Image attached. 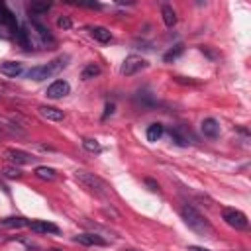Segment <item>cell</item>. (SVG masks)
Returning a JSON list of instances; mask_svg holds the SVG:
<instances>
[{
	"mask_svg": "<svg viewBox=\"0 0 251 251\" xmlns=\"http://www.w3.org/2000/svg\"><path fill=\"white\" fill-rule=\"evenodd\" d=\"M145 184L149 186V190H153V192H159V184H157L155 180H151V178H145Z\"/></svg>",
	"mask_w": 251,
	"mask_h": 251,
	"instance_id": "25",
	"label": "cell"
},
{
	"mask_svg": "<svg viewBox=\"0 0 251 251\" xmlns=\"http://www.w3.org/2000/svg\"><path fill=\"white\" fill-rule=\"evenodd\" d=\"M188 251H210V249H204V247H198V245H188Z\"/></svg>",
	"mask_w": 251,
	"mask_h": 251,
	"instance_id": "26",
	"label": "cell"
},
{
	"mask_svg": "<svg viewBox=\"0 0 251 251\" xmlns=\"http://www.w3.org/2000/svg\"><path fill=\"white\" fill-rule=\"evenodd\" d=\"M27 10H29V14H45L51 10V4L49 2H31Z\"/></svg>",
	"mask_w": 251,
	"mask_h": 251,
	"instance_id": "21",
	"label": "cell"
},
{
	"mask_svg": "<svg viewBox=\"0 0 251 251\" xmlns=\"http://www.w3.org/2000/svg\"><path fill=\"white\" fill-rule=\"evenodd\" d=\"M29 227L35 233H59V227L51 222H45V220H31Z\"/></svg>",
	"mask_w": 251,
	"mask_h": 251,
	"instance_id": "10",
	"label": "cell"
},
{
	"mask_svg": "<svg viewBox=\"0 0 251 251\" xmlns=\"http://www.w3.org/2000/svg\"><path fill=\"white\" fill-rule=\"evenodd\" d=\"M180 216H182L184 224H186L194 233H198V235H202V237H210V235L214 233V227L210 226V222H208L194 206H190V204L180 206Z\"/></svg>",
	"mask_w": 251,
	"mask_h": 251,
	"instance_id": "1",
	"label": "cell"
},
{
	"mask_svg": "<svg viewBox=\"0 0 251 251\" xmlns=\"http://www.w3.org/2000/svg\"><path fill=\"white\" fill-rule=\"evenodd\" d=\"M82 147H84L88 153H100V151H102L100 143H98L96 139H92V137H84V139H82Z\"/></svg>",
	"mask_w": 251,
	"mask_h": 251,
	"instance_id": "22",
	"label": "cell"
},
{
	"mask_svg": "<svg viewBox=\"0 0 251 251\" xmlns=\"http://www.w3.org/2000/svg\"><path fill=\"white\" fill-rule=\"evenodd\" d=\"M33 175H35L37 178H41V180H49V182L57 178V173H55V169H53V167H45V165H39V167H35Z\"/></svg>",
	"mask_w": 251,
	"mask_h": 251,
	"instance_id": "15",
	"label": "cell"
},
{
	"mask_svg": "<svg viewBox=\"0 0 251 251\" xmlns=\"http://www.w3.org/2000/svg\"><path fill=\"white\" fill-rule=\"evenodd\" d=\"M222 220H224L229 227H233V229H247V227H249L247 216H245L241 210H235V208H226V210L222 212Z\"/></svg>",
	"mask_w": 251,
	"mask_h": 251,
	"instance_id": "4",
	"label": "cell"
},
{
	"mask_svg": "<svg viewBox=\"0 0 251 251\" xmlns=\"http://www.w3.org/2000/svg\"><path fill=\"white\" fill-rule=\"evenodd\" d=\"M161 16H163V22H165L167 27H173V25L176 24V14H175V10H173L169 4H165V6L161 8Z\"/></svg>",
	"mask_w": 251,
	"mask_h": 251,
	"instance_id": "17",
	"label": "cell"
},
{
	"mask_svg": "<svg viewBox=\"0 0 251 251\" xmlns=\"http://www.w3.org/2000/svg\"><path fill=\"white\" fill-rule=\"evenodd\" d=\"M37 112H39L41 118L51 120V122H61V120H65L63 110H59V108H55V106H39Z\"/></svg>",
	"mask_w": 251,
	"mask_h": 251,
	"instance_id": "11",
	"label": "cell"
},
{
	"mask_svg": "<svg viewBox=\"0 0 251 251\" xmlns=\"http://www.w3.org/2000/svg\"><path fill=\"white\" fill-rule=\"evenodd\" d=\"M57 25L63 27V29H71L73 27V22H71L69 16H61V18H57Z\"/></svg>",
	"mask_w": 251,
	"mask_h": 251,
	"instance_id": "24",
	"label": "cell"
},
{
	"mask_svg": "<svg viewBox=\"0 0 251 251\" xmlns=\"http://www.w3.org/2000/svg\"><path fill=\"white\" fill-rule=\"evenodd\" d=\"M2 157L10 163V165H14V167H20V165H29V163H33L35 161V157L31 155V153H27V151H22V149H4V153H2Z\"/></svg>",
	"mask_w": 251,
	"mask_h": 251,
	"instance_id": "5",
	"label": "cell"
},
{
	"mask_svg": "<svg viewBox=\"0 0 251 251\" xmlns=\"http://www.w3.org/2000/svg\"><path fill=\"white\" fill-rule=\"evenodd\" d=\"M73 241H75V243H78V245H84V247H92V245L104 247V245H108V241H106V239H104L102 235L94 233V231L78 233V235H75V237H73Z\"/></svg>",
	"mask_w": 251,
	"mask_h": 251,
	"instance_id": "7",
	"label": "cell"
},
{
	"mask_svg": "<svg viewBox=\"0 0 251 251\" xmlns=\"http://www.w3.org/2000/svg\"><path fill=\"white\" fill-rule=\"evenodd\" d=\"M124 251H137V249H124Z\"/></svg>",
	"mask_w": 251,
	"mask_h": 251,
	"instance_id": "30",
	"label": "cell"
},
{
	"mask_svg": "<svg viewBox=\"0 0 251 251\" xmlns=\"http://www.w3.org/2000/svg\"><path fill=\"white\" fill-rule=\"evenodd\" d=\"M169 133H171V139H173L176 145H180V147H186V145L192 141L190 131H186L182 126H173V127L169 129Z\"/></svg>",
	"mask_w": 251,
	"mask_h": 251,
	"instance_id": "9",
	"label": "cell"
},
{
	"mask_svg": "<svg viewBox=\"0 0 251 251\" xmlns=\"http://www.w3.org/2000/svg\"><path fill=\"white\" fill-rule=\"evenodd\" d=\"M29 222L31 220H27L24 216H8V218L0 220V226L2 227H29Z\"/></svg>",
	"mask_w": 251,
	"mask_h": 251,
	"instance_id": "14",
	"label": "cell"
},
{
	"mask_svg": "<svg viewBox=\"0 0 251 251\" xmlns=\"http://www.w3.org/2000/svg\"><path fill=\"white\" fill-rule=\"evenodd\" d=\"M163 131H165V127H163V124H151L149 127H147V139L149 141H157L161 135H163Z\"/></svg>",
	"mask_w": 251,
	"mask_h": 251,
	"instance_id": "19",
	"label": "cell"
},
{
	"mask_svg": "<svg viewBox=\"0 0 251 251\" xmlns=\"http://www.w3.org/2000/svg\"><path fill=\"white\" fill-rule=\"evenodd\" d=\"M67 61H69V57L65 55V57H57V59L49 61L47 65L31 67V69L27 71V78H31V80H45V78L53 76L55 73H59V71H61V69L67 65Z\"/></svg>",
	"mask_w": 251,
	"mask_h": 251,
	"instance_id": "3",
	"label": "cell"
},
{
	"mask_svg": "<svg viewBox=\"0 0 251 251\" xmlns=\"http://www.w3.org/2000/svg\"><path fill=\"white\" fill-rule=\"evenodd\" d=\"M4 135H6V131H4V127L0 126V137H4Z\"/></svg>",
	"mask_w": 251,
	"mask_h": 251,
	"instance_id": "28",
	"label": "cell"
},
{
	"mask_svg": "<svg viewBox=\"0 0 251 251\" xmlns=\"http://www.w3.org/2000/svg\"><path fill=\"white\" fill-rule=\"evenodd\" d=\"M47 251H61V249H47Z\"/></svg>",
	"mask_w": 251,
	"mask_h": 251,
	"instance_id": "29",
	"label": "cell"
},
{
	"mask_svg": "<svg viewBox=\"0 0 251 251\" xmlns=\"http://www.w3.org/2000/svg\"><path fill=\"white\" fill-rule=\"evenodd\" d=\"M98 75H100V67H98L96 63H90V65H86V67L82 69L80 78H82V80H90V78H94V76H98Z\"/></svg>",
	"mask_w": 251,
	"mask_h": 251,
	"instance_id": "18",
	"label": "cell"
},
{
	"mask_svg": "<svg viewBox=\"0 0 251 251\" xmlns=\"http://www.w3.org/2000/svg\"><path fill=\"white\" fill-rule=\"evenodd\" d=\"M182 51H184V45H182V43H176L173 49H169V51L163 55V61H165V63H171V61H175L176 57H180Z\"/></svg>",
	"mask_w": 251,
	"mask_h": 251,
	"instance_id": "20",
	"label": "cell"
},
{
	"mask_svg": "<svg viewBox=\"0 0 251 251\" xmlns=\"http://www.w3.org/2000/svg\"><path fill=\"white\" fill-rule=\"evenodd\" d=\"M2 176H6V178H20L22 171L18 167H14V165H8V167L2 169Z\"/></svg>",
	"mask_w": 251,
	"mask_h": 251,
	"instance_id": "23",
	"label": "cell"
},
{
	"mask_svg": "<svg viewBox=\"0 0 251 251\" xmlns=\"http://www.w3.org/2000/svg\"><path fill=\"white\" fill-rule=\"evenodd\" d=\"M143 69H147V61L143 57H139V55H127L124 59L120 71H122L124 76H131V75H135V73H139Z\"/></svg>",
	"mask_w": 251,
	"mask_h": 251,
	"instance_id": "6",
	"label": "cell"
},
{
	"mask_svg": "<svg viewBox=\"0 0 251 251\" xmlns=\"http://www.w3.org/2000/svg\"><path fill=\"white\" fill-rule=\"evenodd\" d=\"M90 35H92L96 41H100V43H108V41L112 39L110 29H106V27H102V25H94V27H90Z\"/></svg>",
	"mask_w": 251,
	"mask_h": 251,
	"instance_id": "16",
	"label": "cell"
},
{
	"mask_svg": "<svg viewBox=\"0 0 251 251\" xmlns=\"http://www.w3.org/2000/svg\"><path fill=\"white\" fill-rule=\"evenodd\" d=\"M0 73L6 76H20L24 73V65L18 61H4L0 63Z\"/></svg>",
	"mask_w": 251,
	"mask_h": 251,
	"instance_id": "13",
	"label": "cell"
},
{
	"mask_svg": "<svg viewBox=\"0 0 251 251\" xmlns=\"http://www.w3.org/2000/svg\"><path fill=\"white\" fill-rule=\"evenodd\" d=\"M112 112H114V104H108V106H106V114H104V118H106L108 114H112Z\"/></svg>",
	"mask_w": 251,
	"mask_h": 251,
	"instance_id": "27",
	"label": "cell"
},
{
	"mask_svg": "<svg viewBox=\"0 0 251 251\" xmlns=\"http://www.w3.org/2000/svg\"><path fill=\"white\" fill-rule=\"evenodd\" d=\"M69 92H71V86H69V82H67V80H55V82H53V84H49V86H47V90H45L47 98H53V100L63 98V96H67Z\"/></svg>",
	"mask_w": 251,
	"mask_h": 251,
	"instance_id": "8",
	"label": "cell"
},
{
	"mask_svg": "<svg viewBox=\"0 0 251 251\" xmlns=\"http://www.w3.org/2000/svg\"><path fill=\"white\" fill-rule=\"evenodd\" d=\"M75 178L86 188V190H90L92 194H96V196H100V198H108L110 196V184L104 180V178H100L98 175H94V173H90V171H84V169H78V171H75Z\"/></svg>",
	"mask_w": 251,
	"mask_h": 251,
	"instance_id": "2",
	"label": "cell"
},
{
	"mask_svg": "<svg viewBox=\"0 0 251 251\" xmlns=\"http://www.w3.org/2000/svg\"><path fill=\"white\" fill-rule=\"evenodd\" d=\"M200 129H202V133H204L206 137H210V139H216V137L220 135V124H218V120H214V118H206V120L200 124Z\"/></svg>",
	"mask_w": 251,
	"mask_h": 251,
	"instance_id": "12",
	"label": "cell"
}]
</instances>
